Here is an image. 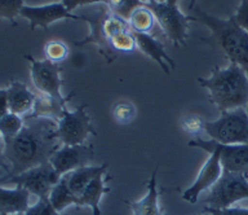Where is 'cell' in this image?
Here are the masks:
<instances>
[{
  "mask_svg": "<svg viewBox=\"0 0 248 215\" xmlns=\"http://www.w3.org/2000/svg\"><path fill=\"white\" fill-rule=\"evenodd\" d=\"M7 94L11 113L18 114L21 117L32 113L38 96H35L25 83L12 81L7 87Z\"/></svg>",
  "mask_w": 248,
  "mask_h": 215,
  "instance_id": "e0dca14e",
  "label": "cell"
},
{
  "mask_svg": "<svg viewBox=\"0 0 248 215\" xmlns=\"http://www.w3.org/2000/svg\"><path fill=\"white\" fill-rule=\"evenodd\" d=\"M232 16L238 25L248 32V0H240L239 7L236 8V12Z\"/></svg>",
  "mask_w": 248,
  "mask_h": 215,
  "instance_id": "1f68e13d",
  "label": "cell"
},
{
  "mask_svg": "<svg viewBox=\"0 0 248 215\" xmlns=\"http://www.w3.org/2000/svg\"><path fill=\"white\" fill-rule=\"evenodd\" d=\"M31 193L22 187L0 188V215L25 214L30 209Z\"/></svg>",
  "mask_w": 248,
  "mask_h": 215,
  "instance_id": "2e32d148",
  "label": "cell"
},
{
  "mask_svg": "<svg viewBox=\"0 0 248 215\" xmlns=\"http://www.w3.org/2000/svg\"><path fill=\"white\" fill-rule=\"evenodd\" d=\"M61 175H58L50 162L30 168L19 175L3 178L1 182L15 184L17 187H22L35 195L38 198H49V195L53 187L60 182Z\"/></svg>",
  "mask_w": 248,
  "mask_h": 215,
  "instance_id": "9c48e42d",
  "label": "cell"
},
{
  "mask_svg": "<svg viewBox=\"0 0 248 215\" xmlns=\"http://www.w3.org/2000/svg\"><path fill=\"white\" fill-rule=\"evenodd\" d=\"M25 59L30 63V75L35 88L44 96L63 100L62 96L61 66L49 60H36L31 55H26Z\"/></svg>",
  "mask_w": 248,
  "mask_h": 215,
  "instance_id": "30bf717a",
  "label": "cell"
},
{
  "mask_svg": "<svg viewBox=\"0 0 248 215\" xmlns=\"http://www.w3.org/2000/svg\"><path fill=\"white\" fill-rule=\"evenodd\" d=\"M242 199H248V174L224 171L220 180L208 191L205 207L225 209Z\"/></svg>",
  "mask_w": 248,
  "mask_h": 215,
  "instance_id": "52a82bcc",
  "label": "cell"
},
{
  "mask_svg": "<svg viewBox=\"0 0 248 215\" xmlns=\"http://www.w3.org/2000/svg\"><path fill=\"white\" fill-rule=\"evenodd\" d=\"M194 11V21L205 25L212 33L213 40L222 50L232 64H236L248 73V32L238 25L234 16L218 18L211 16L201 8Z\"/></svg>",
  "mask_w": 248,
  "mask_h": 215,
  "instance_id": "3957f363",
  "label": "cell"
},
{
  "mask_svg": "<svg viewBox=\"0 0 248 215\" xmlns=\"http://www.w3.org/2000/svg\"><path fill=\"white\" fill-rule=\"evenodd\" d=\"M133 34L137 40V48L140 51L142 52L143 55L149 56L151 60H154L166 74H170V70L176 67V64L166 52V48L162 42L150 34H137V33H133Z\"/></svg>",
  "mask_w": 248,
  "mask_h": 215,
  "instance_id": "9a60e30c",
  "label": "cell"
},
{
  "mask_svg": "<svg viewBox=\"0 0 248 215\" xmlns=\"http://www.w3.org/2000/svg\"><path fill=\"white\" fill-rule=\"evenodd\" d=\"M110 46L115 52H124V53H131V52L139 50L137 40H136V36L132 30H128V32L114 36L110 40Z\"/></svg>",
  "mask_w": 248,
  "mask_h": 215,
  "instance_id": "4316f807",
  "label": "cell"
},
{
  "mask_svg": "<svg viewBox=\"0 0 248 215\" xmlns=\"http://www.w3.org/2000/svg\"><path fill=\"white\" fill-rule=\"evenodd\" d=\"M61 145L57 137V121L43 117H25V125L18 135L3 140L1 156L7 164L8 176L22 172L48 162Z\"/></svg>",
  "mask_w": 248,
  "mask_h": 215,
  "instance_id": "6da1fadb",
  "label": "cell"
},
{
  "mask_svg": "<svg viewBox=\"0 0 248 215\" xmlns=\"http://www.w3.org/2000/svg\"><path fill=\"white\" fill-rule=\"evenodd\" d=\"M108 164L104 165H89V166H84V167L77 168V170H74V171L69 172V174H66L63 175L65 178L66 183L69 185V188L71 189L75 197H79V196L83 193L87 185H88L91 182H92L94 178H96L98 174L101 172H105L108 170Z\"/></svg>",
  "mask_w": 248,
  "mask_h": 215,
  "instance_id": "ffe728a7",
  "label": "cell"
},
{
  "mask_svg": "<svg viewBox=\"0 0 248 215\" xmlns=\"http://www.w3.org/2000/svg\"><path fill=\"white\" fill-rule=\"evenodd\" d=\"M156 176H158V167H155L151 172L150 180L147 183L146 195L139 201L128 202L131 207V215H163L160 202H159Z\"/></svg>",
  "mask_w": 248,
  "mask_h": 215,
  "instance_id": "d6986e66",
  "label": "cell"
},
{
  "mask_svg": "<svg viewBox=\"0 0 248 215\" xmlns=\"http://www.w3.org/2000/svg\"><path fill=\"white\" fill-rule=\"evenodd\" d=\"M108 0H61V3L65 5L69 12L73 13L74 9L83 7V5H96V4H106Z\"/></svg>",
  "mask_w": 248,
  "mask_h": 215,
  "instance_id": "836d02e7",
  "label": "cell"
},
{
  "mask_svg": "<svg viewBox=\"0 0 248 215\" xmlns=\"http://www.w3.org/2000/svg\"><path fill=\"white\" fill-rule=\"evenodd\" d=\"M205 213L209 215H248V207H225V209H212L205 207Z\"/></svg>",
  "mask_w": 248,
  "mask_h": 215,
  "instance_id": "d6a6232c",
  "label": "cell"
},
{
  "mask_svg": "<svg viewBox=\"0 0 248 215\" xmlns=\"http://www.w3.org/2000/svg\"><path fill=\"white\" fill-rule=\"evenodd\" d=\"M44 55L46 59L54 64H60L65 61L69 56V47L62 40H49L44 46Z\"/></svg>",
  "mask_w": 248,
  "mask_h": 215,
  "instance_id": "484cf974",
  "label": "cell"
},
{
  "mask_svg": "<svg viewBox=\"0 0 248 215\" xmlns=\"http://www.w3.org/2000/svg\"><path fill=\"white\" fill-rule=\"evenodd\" d=\"M155 21H156V18H155L153 11L145 4L132 13L129 20H128V24H129V28L133 33L150 34L154 30Z\"/></svg>",
  "mask_w": 248,
  "mask_h": 215,
  "instance_id": "603a6c76",
  "label": "cell"
},
{
  "mask_svg": "<svg viewBox=\"0 0 248 215\" xmlns=\"http://www.w3.org/2000/svg\"><path fill=\"white\" fill-rule=\"evenodd\" d=\"M187 145L191 148L203 149L207 153H209V157L199 170L197 179L194 180V183L182 193V199L194 205V203H197L199 196L203 192L209 191L220 180L221 175L224 172V168L221 165L220 152L211 144L209 139L207 140L202 136L194 137L187 143Z\"/></svg>",
  "mask_w": 248,
  "mask_h": 215,
  "instance_id": "5b68a950",
  "label": "cell"
},
{
  "mask_svg": "<svg viewBox=\"0 0 248 215\" xmlns=\"http://www.w3.org/2000/svg\"><path fill=\"white\" fill-rule=\"evenodd\" d=\"M48 199L52 206L60 213H63L69 206H78V198L71 192L63 176H61L60 182L54 185Z\"/></svg>",
  "mask_w": 248,
  "mask_h": 215,
  "instance_id": "7402d4cb",
  "label": "cell"
},
{
  "mask_svg": "<svg viewBox=\"0 0 248 215\" xmlns=\"http://www.w3.org/2000/svg\"><path fill=\"white\" fill-rule=\"evenodd\" d=\"M159 1H166V0H159Z\"/></svg>",
  "mask_w": 248,
  "mask_h": 215,
  "instance_id": "60d3db41",
  "label": "cell"
},
{
  "mask_svg": "<svg viewBox=\"0 0 248 215\" xmlns=\"http://www.w3.org/2000/svg\"><path fill=\"white\" fill-rule=\"evenodd\" d=\"M141 1H142L143 4H146V3H149V1H150V0H141Z\"/></svg>",
  "mask_w": 248,
  "mask_h": 215,
  "instance_id": "8d00e7d4",
  "label": "cell"
},
{
  "mask_svg": "<svg viewBox=\"0 0 248 215\" xmlns=\"http://www.w3.org/2000/svg\"><path fill=\"white\" fill-rule=\"evenodd\" d=\"M246 110H247V113H248V104H247V106H246Z\"/></svg>",
  "mask_w": 248,
  "mask_h": 215,
  "instance_id": "f35d334b",
  "label": "cell"
},
{
  "mask_svg": "<svg viewBox=\"0 0 248 215\" xmlns=\"http://www.w3.org/2000/svg\"><path fill=\"white\" fill-rule=\"evenodd\" d=\"M21 17L26 18L30 22L31 32L36 28L46 30L48 26L60 20H75L79 21V15L69 12L65 5L60 3H50V4L36 5V7H27L25 5L21 11Z\"/></svg>",
  "mask_w": 248,
  "mask_h": 215,
  "instance_id": "7c38bea8",
  "label": "cell"
},
{
  "mask_svg": "<svg viewBox=\"0 0 248 215\" xmlns=\"http://www.w3.org/2000/svg\"><path fill=\"white\" fill-rule=\"evenodd\" d=\"M0 105H1V109H0V117L4 116V114L9 113V104H8V94L7 88H3L0 91Z\"/></svg>",
  "mask_w": 248,
  "mask_h": 215,
  "instance_id": "e575fe53",
  "label": "cell"
},
{
  "mask_svg": "<svg viewBox=\"0 0 248 215\" xmlns=\"http://www.w3.org/2000/svg\"><path fill=\"white\" fill-rule=\"evenodd\" d=\"M195 3H197V0H190V3H189L190 11H193V9L195 8Z\"/></svg>",
  "mask_w": 248,
  "mask_h": 215,
  "instance_id": "d590c367",
  "label": "cell"
},
{
  "mask_svg": "<svg viewBox=\"0 0 248 215\" xmlns=\"http://www.w3.org/2000/svg\"><path fill=\"white\" fill-rule=\"evenodd\" d=\"M208 92L209 101L220 112L246 108L248 104V73L236 64L215 66L208 78L197 79Z\"/></svg>",
  "mask_w": 248,
  "mask_h": 215,
  "instance_id": "7a4b0ae2",
  "label": "cell"
},
{
  "mask_svg": "<svg viewBox=\"0 0 248 215\" xmlns=\"http://www.w3.org/2000/svg\"><path fill=\"white\" fill-rule=\"evenodd\" d=\"M25 215H70L65 213H60L52 206L48 198H38V201L31 205L30 209L25 213Z\"/></svg>",
  "mask_w": 248,
  "mask_h": 215,
  "instance_id": "f546056e",
  "label": "cell"
},
{
  "mask_svg": "<svg viewBox=\"0 0 248 215\" xmlns=\"http://www.w3.org/2000/svg\"><path fill=\"white\" fill-rule=\"evenodd\" d=\"M87 104L79 105L73 112L66 110L57 121V137L61 145H81L97 132L87 113Z\"/></svg>",
  "mask_w": 248,
  "mask_h": 215,
  "instance_id": "ba28073f",
  "label": "cell"
},
{
  "mask_svg": "<svg viewBox=\"0 0 248 215\" xmlns=\"http://www.w3.org/2000/svg\"><path fill=\"white\" fill-rule=\"evenodd\" d=\"M25 0H0V17L16 26V17L21 15Z\"/></svg>",
  "mask_w": 248,
  "mask_h": 215,
  "instance_id": "83f0119b",
  "label": "cell"
},
{
  "mask_svg": "<svg viewBox=\"0 0 248 215\" xmlns=\"http://www.w3.org/2000/svg\"><path fill=\"white\" fill-rule=\"evenodd\" d=\"M204 132L221 144L248 145V113L246 108L221 112L216 121H205Z\"/></svg>",
  "mask_w": 248,
  "mask_h": 215,
  "instance_id": "8992f818",
  "label": "cell"
},
{
  "mask_svg": "<svg viewBox=\"0 0 248 215\" xmlns=\"http://www.w3.org/2000/svg\"><path fill=\"white\" fill-rule=\"evenodd\" d=\"M204 123L205 121L199 116L191 114L182 121V129L190 135H194L195 137L201 136L202 132H204Z\"/></svg>",
  "mask_w": 248,
  "mask_h": 215,
  "instance_id": "4dcf8cb0",
  "label": "cell"
},
{
  "mask_svg": "<svg viewBox=\"0 0 248 215\" xmlns=\"http://www.w3.org/2000/svg\"><path fill=\"white\" fill-rule=\"evenodd\" d=\"M198 215H209V214H208V213H205V211H204V214H198Z\"/></svg>",
  "mask_w": 248,
  "mask_h": 215,
  "instance_id": "74e56055",
  "label": "cell"
},
{
  "mask_svg": "<svg viewBox=\"0 0 248 215\" xmlns=\"http://www.w3.org/2000/svg\"><path fill=\"white\" fill-rule=\"evenodd\" d=\"M112 117L120 125L131 123L136 117V108L133 104L127 101L118 102L112 109Z\"/></svg>",
  "mask_w": 248,
  "mask_h": 215,
  "instance_id": "f1b7e54d",
  "label": "cell"
},
{
  "mask_svg": "<svg viewBox=\"0 0 248 215\" xmlns=\"http://www.w3.org/2000/svg\"><path fill=\"white\" fill-rule=\"evenodd\" d=\"M13 215H25V214H13Z\"/></svg>",
  "mask_w": 248,
  "mask_h": 215,
  "instance_id": "ab89813d",
  "label": "cell"
},
{
  "mask_svg": "<svg viewBox=\"0 0 248 215\" xmlns=\"http://www.w3.org/2000/svg\"><path fill=\"white\" fill-rule=\"evenodd\" d=\"M209 141L220 152L224 171L248 174V145L221 144L212 139H209Z\"/></svg>",
  "mask_w": 248,
  "mask_h": 215,
  "instance_id": "5bb4252c",
  "label": "cell"
},
{
  "mask_svg": "<svg viewBox=\"0 0 248 215\" xmlns=\"http://www.w3.org/2000/svg\"><path fill=\"white\" fill-rule=\"evenodd\" d=\"M94 158V149L92 145H60L49 162L58 175H66L77 168L89 166Z\"/></svg>",
  "mask_w": 248,
  "mask_h": 215,
  "instance_id": "8fae6325",
  "label": "cell"
},
{
  "mask_svg": "<svg viewBox=\"0 0 248 215\" xmlns=\"http://www.w3.org/2000/svg\"><path fill=\"white\" fill-rule=\"evenodd\" d=\"M25 125V118L18 114L7 113L0 117V132L1 140H11L16 135H18Z\"/></svg>",
  "mask_w": 248,
  "mask_h": 215,
  "instance_id": "cb8c5ba5",
  "label": "cell"
},
{
  "mask_svg": "<svg viewBox=\"0 0 248 215\" xmlns=\"http://www.w3.org/2000/svg\"><path fill=\"white\" fill-rule=\"evenodd\" d=\"M74 95H75L74 92L67 95L66 99H63V100H58V99H53L49 98V96L42 95V96L36 98L34 110L29 116L30 117L49 118V119H53V121H58L65 114L66 110H67L66 104H67L69 100H71L74 98Z\"/></svg>",
  "mask_w": 248,
  "mask_h": 215,
  "instance_id": "44dd1931",
  "label": "cell"
},
{
  "mask_svg": "<svg viewBox=\"0 0 248 215\" xmlns=\"http://www.w3.org/2000/svg\"><path fill=\"white\" fill-rule=\"evenodd\" d=\"M106 5L115 16H119L125 21H128L136 9L145 4L141 0H108Z\"/></svg>",
  "mask_w": 248,
  "mask_h": 215,
  "instance_id": "d4e9b609",
  "label": "cell"
},
{
  "mask_svg": "<svg viewBox=\"0 0 248 215\" xmlns=\"http://www.w3.org/2000/svg\"><path fill=\"white\" fill-rule=\"evenodd\" d=\"M178 0H150L146 5L153 11L156 22L159 24L167 38L172 42L173 47H184L189 38V22L194 21L193 16H186L180 11Z\"/></svg>",
  "mask_w": 248,
  "mask_h": 215,
  "instance_id": "277c9868",
  "label": "cell"
},
{
  "mask_svg": "<svg viewBox=\"0 0 248 215\" xmlns=\"http://www.w3.org/2000/svg\"><path fill=\"white\" fill-rule=\"evenodd\" d=\"M104 4H97L96 9L91 13L87 15H79L80 21H85L89 25V34L85 36L84 39L80 42H75V46L80 47V46H85V44L93 43L96 44L98 48V52L101 56L104 57L108 64L112 63L116 59V52L114 51L108 43V40L106 39L102 28H101V16H102V9H104Z\"/></svg>",
  "mask_w": 248,
  "mask_h": 215,
  "instance_id": "4fadbf2b",
  "label": "cell"
},
{
  "mask_svg": "<svg viewBox=\"0 0 248 215\" xmlns=\"http://www.w3.org/2000/svg\"><path fill=\"white\" fill-rule=\"evenodd\" d=\"M108 180L110 176H106V171L98 174L78 197V207H89L93 215H101V199L104 195L110 192L108 187Z\"/></svg>",
  "mask_w": 248,
  "mask_h": 215,
  "instance_id": "ac0fdd59",
  "label": "cell"
}]
</instances>
